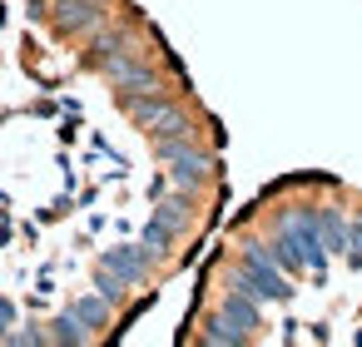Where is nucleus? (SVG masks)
Returning a JSON list of instances; mask_svg holds the SVG:
<instances>
[{
  "instance_id": "1",
  "label": "nucleus",
  "mask_w": 362,
  "mask_h": 347,
  "mask_svg": "<svg viewBox=\"0 0 362 347\" xmlns=\"http://www.w3.org/2000/svg\"><path fill=\"white\" fill-rule=\"evenodd\" d=\"M238 288H248L258 302H288L293 288L288 278L278 273V258H273V243H243V258H238Z\"/></svg>"
},
{
  "instance_id": "2",
  "label": "nucleus",
  "mask_w": 362,
  "mask_h": 347,
  "mask_svg": "<svg viewBox=\"0 0 362 347\" xmlns=\"http://www.w3.org/2000/svg\"><path fill=\"white\" fill-rule=\"evenodd\" d=\"M124 110L134 124H144L154 139H169V134H189V114L179 105H169L164 90H139V95H124Z\"/></svg>"
},
{
  "instance_id": "3",
  "label": "nucleus",
  "mask_w": 362,
  "mask_h": 347,
  "mask_svg": "<svg viewBox=\"0 0 362 347\" xmlns=\"http://www.w3.org/2000/svg\"><path fill=\"white\" fill-rule=\"evenodd\" d=\"M154 149H159V159L169 164V179H174L179 189H199V184L209 179V169H214V159H209L204 149H194V139H189V134L154 139Z\"/></svg>"
},
{
  "instance_id": "4",
  "label": "nucleus",
  "mask_w": 362,
  "mask_h": 347,
  "mask_svg": "<svg viewBox=\"0 0 362 347\" xmlns=\"http://www.w3.org/2000/svg\"><path fill=\"white\" fill-rule=\"evenodd\" d=\"M50 20L60 35H85L105 20V0H55L50 6Z\"/></svg>"
},
{
  "instance_id": "5",
  "label": "nucleus",
  "mask_w": 362,
  "mask_h": 347,
  "mask_svg": "<svg viewBox=\"0 0 362 347\" xmlns=\"http://www.w3.org/2000/svg\"><path fill=\"white\" fill-rule=\"evenodd\" d=\"M149 258H154V253H149V248L139 243V248H110V253H105L100 263H105V268H115L119 278H129V283H139V278L149 273Z\"/></svg>"
},
{
  "instance_id": "6",
  "label": "nucleus",
  "mask_w": 362,
  "mask_h": 347,
  "mask_svg": "<svg viewBox=\"0 0 362 347\" xmlns=\"http://www.w3.org/2000/svg\"><path fill=\"white\" fill-rule=\"evenodd\" d=\"M223 317H233V322L248 332V327H258V317H263V312H258V298H253L248 288H238V283H233V293L223 298Z\"/></svg>"
},
{
  "instance_id": "7",
  "label": "nucleus",
  "mask_w": 362,
  "mask_h": 347,
  "mask_svg": "<svg viewBox=\"0 0 362 347\" xmlns=\"http://www.w3.org/2000/svg\"><path fill=\"white\" fill-rule=\"evenodd\" d=\"M317 228H322V243H327V253H347V218H342V208H317Z\"/></svg>"
},
{
  "instance_id": "8",
  "label": "nucleus",
  "mask_w": 362,
  "mask_h": 347,
  "mask_svg": "<svg viewBox=\"0 0 362 347\" xmlns=\"http://www.w3.org/2000/svg\"><path fill=\"white\" fill-rule=\"evenodd\" d=\"M204 342H209V347H238V342H248V332H243L233 317H223V312H218V317H209Z\"/></svg>"
},
{
  "instance_id": "9",
  "label": "nucleus",
  "mask_w": 362,
  "mask_h": 347,
  "mask_svg": "<svg viewBox=\"0 0 362 347\" xmlns=\"http://www.w3.org/2000/svg\"><path fill=\"white\" fill-rule=\"evenodd\" d=\"M273 258H278L283 273H303V268H308V263H303V248H298V238H293L288 228L273 233Z\"/></svg>"
},
{
  "instance_id": "10",
  "label": "nucleus",
  "mask_w": 362,
  "mask_h": 347,
  "mask_svg": "<svg viewBox=\"0 0 362 347\" xmlns=\"http://www.w3.org/2000/svg\"><path fill=\"white\" fill-rule=\"evenodd\" d=\"M110 307H115V302H110L105 293H90V298H80L70 312H75V317H80L90 332H95V327H105V322H110Z\"/></svg>"
},
{
  "instance_id": "11",
  "label": "nucleus",
  "mask_w": 362,
  "mask_h": 347,
  "mask_svg": "<svg viewBox=\"0 0 362 347\" xmlns=\"http://www.w3.org/2000/svg\"><path fill=\"white\" fill-rule=\"evenodd\" d=\"M189 213H194V208H189V189H179V194L159 199V208H154V218H164V223H169L174 233H179V228L189 223Z\"/></svg>"
},
{
  "instance_id": "12",
  "label": "nucleus",
  "mask_w": 362,
  "mask_h": 347,
  "mask_svg": "<svg viewBox=\"0 0 362 347\" xmlns=\"http://www.w3.org/2000/svg\"><path fill=\"white\" fill-rule=\"evenodd\" d=\"M45 332H50V342H65V347H80V342H90V327H85V322H80L75 312L55 317V322H50Z\"/></svg>"
},
{
  "instance_id": "13",
  "label": "nucleus",
  "mask_w": 362,
  "mask_h": 347,
  "mask_svg": "<svg viewBox=\"0 0 362 347\" xmlns=\"http://www.w3.org/2000/svg\"><path fill=\"white\" fill-rule=\"evenodd\" d=\"M174 238H179V233H174V228H169L164 218H149V223H144V238H139V243H144L149 253H164V248H169Z\"/></svg>"
},
{
  "instance_id": "14",
  "label": "nucleus",
  "mask_w": 362,
  "mask_h": 347,
  "mask_svg": "<svg viewBox=\"0 0 362 347\" xmlns=\"http://www.w3.org/2000/svg\"><path fill=\"white\" fill-rule=\"evenodd\" d=\"M95 288H100L110 302H124V288H129V278H119L115 268H105V263H100V273H95Z\"/></svg>"
},
{
  "instance_id": "15",
  "label": "nucleus",
  "mask_w": 362,
  "mask_h": 347,
  "mask_svg": "<svg viewBox=\"0 0 362 347\" xmlns=\"http://www.w3.org/2000/svg\"><path fill=\"white\" fill-rule=\"evenodd\" d=\"M0 342H11V347H45L50 332L45 327H11V332H0Z\"/></svg>"
},
{
  "instance_id": "16",
  "label": "nucleus",
  "mask_w": 362,
  "mask_h": 347,
  "mask_svg": "<svg viewBox=\"0 0 362 347\" xmlns=\"http://www.w3.org/2000/svg\"><path fill=\"white\" fill-rule=\"evenodd\" d=\"M347 258H352V263H362V218L347 228Z\"/></svg>"
},
{
  "instance_id": "17",
  "label": "nucleus",
  "mask_w": 362,
  "mask_h": 347,
  "mask_svg": "<svg viewBox=\"0 0 362 347\" xmlns=\"http://www.w3.org/2000/svg\"><path fill=\"white\" fill-rule=\"evenodd\" d=\"M11 327H16V302L0 298V332H11Z\"/></svg>"
}]
</instances>
